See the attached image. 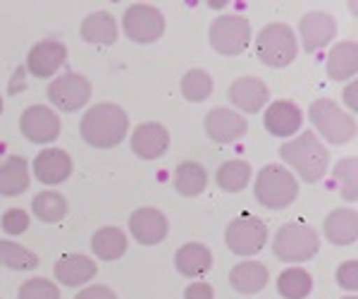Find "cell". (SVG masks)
<instances>
[{"label": "cell", "instance_id": "cell-2", "mask_svg": "<svg viewBox=\"0 0 358 299\" xmlns=\"http://www.w3.org/2000/svg\"><path fill=\"white\" fill-rule=\"evenodd\" d=\"M280 156L285 158L287 165H292L299 172L303 182L315 185L317 180H322L330 163V151L322 146V141L315 137V132L306 130L301 137L292 141H285L280 146Z\"/></svg>", "mask_w": 358, "mask_h": 299}, {"label": "cell", "instance_id": "cell-35", "mask_svg": "<svg viewBox=\"0 0 358 299\" xmlns=\"http://www.w3.org/2000/svg\"><path fill=\"white\" fill-rule=\"evenodd\" d=\"M334 177H337L339 187H342V197L349 201H356V158H344L334 168Z\"/></svg>", "mask_w": 358, "mask_h": 299}, {"label": "cell", "instance_id": "cell-28", "mask_svg": "<svg viewBox=\"0 0 358 299\" xmlns=\"http://www.w3.org/2000/svg\"><path fill=\"white\" fill-rule=\"evenodd\" d=\"M208 187V172L201 163L196 160H184L177 165L175 170V189L182 197H199Z\"/></svg>", "mask_w": 358, "mask_h": 299}, {"label": "cell", "instance_id": "cell-30", "mask_svg": "<svg viewBox=\"0 0 358 299\" xmlns=\"http://www.w3.org/2000/svg\"><path fill=\"white\" fill-rule=\"evenodd\" d=\"M313 290V278L303 268H287L277 278V292L285 299H306Z\"/></svg>", "mask_w": 358, "mask_h": 299}, {"label": "cell", "instance_id": "cell-42", "mask_svg": "<svg viewBox=\"0 0 358 299\" xmlns=\"http://www.w3.org/2000/svg\"><path fill=\"white\" fill-rule=\"evenodd\" d=\"M208 5H210V8H213V10H220V8H222V5H224V3H208Z\"/></svg>", "mask_w": 358, "mask_h": 299}, {"label": "cell", "instance_id": "cell-15", "mask_svg": "<svg viewBox=\"0 0 358 299\" xmlns=\"http://www.w3.org/2000/svg\"><path fill=\"white\" fill-rule=\"evenodd\" d=\"M67 60V48L60 41H41L27 55V70L36 79H50Z\"/></svg>", "mask_w": 358, "mask_h": 299}, {"label": "cell", "instance_id": "cell-29", "mask_svg": "<svg viewBox=\"0 0 358 299\" xmlns=\"http://www.w3.org/2000/svg\"><path fill=\"white\" fill-rule=\"evenodd\" d=\"M253 177V170L246 160H227L215 172V182L222 192H241Z\"/></svg>", "mask_w": 358, "mask_h": 299}, {"label": "cell", "instance_id": "cell-7", "mask_svg": "<svg viewBox=\"0 0 358 299\" xmlns=\"http://www.w3.org/2000/svg\"><path fill=\"white\" fill-rule=\"evenodd\" d=\"M208 39L220 55H239L251 43V25L241 15H222L210 25Z\"/></svg>", "mask_w": 358, "mask_h": 299}, {"label": "cell", "instance_id": "cell-32", "mask_svg": "<svg viewBox=\"0 0 358 299\" xmlns=\"http://www.w3.org/2000/svg\"><path fill=\"white\" fill-rule=\"evenodd\" d=\"M31 211L41 223H60L67 216V199L57 192H41L34 197Z\"/></svg>", "mask_w": 358, "mask_h": 299}, {"label": "cell", "instance_id": "cell-18", "mask_svg": "<svg viewBox=\"0 0 358 299\" xmlns=\"http://www.w3.org/2000/svg\"><path fill=\"white\" fill-rule=\"evenodd\" d=\"M227 96L239 111L258 113V111H263V106L268 103L270 89H268V84L258 77H239L229 86Z\"/></svg>", "mask_w": 358, "mask_h": 299}, {"label": "cell", "instance_id": "cell-16", "mask_svg": "<svg viewBox=\"0 0 358 299\" xmlns=\"http://www.w3.org/2000/svg\"><path fill=\"white\" fill-rule=\"evenodd\" d=\"M265 130L273 137H280V139H287V137L296 134L303 125V113L296 103L292 101H275L268 106L263 118Z\"/></svg>", "mask_w": 358, "mask_h": 299}, {"label": "cell", "instance_id": "cell-8", "mask_svg": "<svg viewBox=\"0 0 358 299\" xmlns=\"http://www.w3.org/2000/svg\"><path fill=\"white\" fill-rule=\"evenodd\" d=\"M268 239V225L261 218L239 216L224 230V244L236 256H253L265 246Z\"/></svg>", "mask_w": 358, "mask_h": 299}, {"label": "cell", "instance_id": "cell-41", "mask_svg": "<svg viewBox=\"0 0 358 299\" xmlns=\"http://www.w3.org/2000/svg\"><path fill=\"white\" fill-rule=\"evenodd\" d=\"M354 91H356V86L354 84H349V89H346V94H344V103L351 108V111H356V99H354Z\"/></svg>", "mask_w": 358, "mask_h": 299}, {"label": "cell", "instance_id": "cell-40", "mask_svg": "<svg viewBox=\"0 0 358 299\" xmlns=\"http://www.w3.org/2000/svg\"><path fill=\"white\" fill-rule=\"evenodd\" d=\"M22 74H24V70H17V72H15L13 84H10V94H17V91H20L22 86H24V84H22Z\"/></svg>", "mask_w": 358, "mask_h": 299}, {"label": "cell", "instance_id": "cell-11", "mask_svg": "<svg viewBox=\"0 0 358 299\" xmlns=\"http://www.w3.org/2000/svg\"><path fill=\"white\" fill-rule=\"evenodd\" d=\"M20 130L31 144H50L60 134V118L48 106H29L20 118Z\"/></svg>", "mask_w": 358, "mask_h": 299}, {"label": "cell", "instance_id": "cell-1", "mask_svg": "<svg viewBox=\"0 0 358 299\" xmlns=\"http://www.w3.org/2000/svg\"><path fill=\"white\" fill-rule=\"evenodd\" d=\"M82 139L94 148H113L127 137L129 118L115 103H96L82 118Z\"/></svg>", "mask_w": 358, "mask_h": 299}, {"label": "cell", "instance_id": "cell-10", "mask_svg": "<svg viewBox=\"0 0 358 299\" xmlns=\"http://www.w3.org/2000/svg\"><path fill=\"white\" fill-rule=\"evenodd\" d=\"M89 99H91V82L84 74L67 72L55 77L48 84V101L62 113L79 111V108H84L89 103Z\"/></svg>", "mask_w": 358, "mask_h": 299}, {"label": "cell", "instance_id": "cell-3", "mask_svg": "<svg viewBox=\"0 0 358 299\" xmlns=\"http://www.w3.org/2000/svg\"><path fill=\"white\" fill-rule=\"evenodd\" d=\"M256 201L265 209H287L294 204V199L299 197V182L289 170H285L282 165H265L256 177V187H253Z\"/></svg>", "mask_w": 358, "mask_h": 299}, {"label": "cell", "instance_id": "cell-43", "mask_svg": "<svg viewBox=\"0 0 358 299\" xmlns=\"http://www.w3.org/2000/svg\"><path fill=\"white\" fill-rule=\"evenodd\" d=\"M0 115H3V99H0Z\"/></svg>", "mask_w": 358, "mask_h": 299}, {"label": "cell", "instance_id": "cell-5", "mask_svg": "<svg viewBox=\"0 0 358 299\" xmlns=\"http://www.w3.org/2000/svg\"><path fill=\"white\" fill-rule=\"evenodd\" d=\"M299 53V43L294 32L282 22L265 25L256 39V55L268 67H287Z\"/></svg>", "mask_w": 358, "mask_h": 299}, {"label": "cell", "instance_id": "cell-6", "mask_svg": "<svg viewBox=\"0 0 358 299\" xmlns=\"http://www.w3.org/2000/svg\"><path fill=\"white\" fill-rule=\"evenodd\" d=\"M308 118L315 125V130L330 144H337V146L349 144L356 134L354 118L346 115L332 99H317L310 103Z\"/></svg>", "mask_w": 358, "mask_h": 299}, {"label": "cell", "instance_id": "cell-38", "mask_svg": "<svg viewBox=\"0 0 358 299\" xmlns=\"http://www.w3.org/2000/svg\"><path fill=\"white\" fill-rule=\"evenodd\" d=\"M74 299H117L115 292L106 285H94V287H84L82 292H77Z\"/></svg>", "mask_w": 358, "mask_h": 299}, {"label": "cell", "instance_id": "cell-4", "mask_svg": "<svg viewBox=\"0 0 358 299\" xmlns=\"http://www.w3.org/2000/svg\"><path fill=\"white\" fill-rule=\"evenodd\" d=\"M317 249H320V237L310 225L306 223H287L277 230L273 239V251L280 261L303 263L310 261Z\"/></svg>", "mask_w": 358, "mask_h": 299}, {"label": "cell", "instance_id": "cell-9", "mask_svg": "<svg viewBox=\"0 0 358 299\" xmlns=\"http://www.w3.org/2000/svg\"><path fill=\"white\" fill-rule=\"evenodd\" d=\"M122 27L127 39H131L134 43H153L163 36L165 17L153 5L138 3L127 8V13L122 17Z\"/></svg>", "mask_w": 358, "mask_h": 299}, {"label": "cell", "instance_id": "cell-44", "mask_svg": "<svg viewBox=\"0 0 358 299\" xmlns=\"http://www.w3.org/2000/svg\"><path fill=\"white\" fill-rule=\"evenodd\" d=\"M344 299H356V297H354V295H351V297H344Z\"/></svg>", "mask_w": 358, "mask_h": 299}, {"label": "cell", "instance_id": "cell-34", "mask_svg": "<svg viewBox=\"0 0 358 299\" xmlns=\"http://www.w3.org/2000/svg\"><path fill=\"white\" fill-rule=\"evenodd\" d=\"M20 299H60V290L48 278H31L22 283Z\"/></svg>", "mask_w": 358, "mask_h": 299}, {"label": "cell", "instance_id": "cell-23", "mask_svg": "<svg viewBox=\"0 0 358 299\" xmlns=\"http://www.w3.org/2000/svg\"><path fill=\"white\" fill-rule=\"evenodd\" d=\"M268 268H265V263L261 261H241L236 263L232 268V273H229V285L234 287L236 292H241V295H256V292H261L265 285H268Z\"/></svg>", "mask_w": 358, "mask_h": 299}, {"label": "cell", "instance_id": "cell-36", "mask_svg": "<svg viewBox=\"0 0 358 299\" xmlns=\"http://www.w3.org/2000/svg\"><path fill=\"white\" fill-rule=\"evenodd\" d=\"M3 230L8 235H22V232H27L29 230V216H27V211H22V209H8L5 211V216H3Z\"/></svg>", "mask_w": 358, "mask_h": 299}, {"label": "cell", "instance_id": "cell-20", "mask_svg": "<svg viewBox=\"0 0 358 299\" xmlns=\"http://www.w3.org/2000/svg\"><path fill=\"white\" fill-rule=\"evenodd\" d=\"M98 273L94 258L84 254H62L55 261V278L67 287H79L89 280H94Z\"/></svg>", "mask_w": 358, "mask_h": 299}, {"label": "cell", "instance_id": "cell-19", "mask_svg": "<svg viewBox=\"0 0 358 299\" xmlns=\"http://www.w3.org/2000/svg\"><path fill=\"white\" fill-rule=\"evenodd\" d=\"M34 175L43 185H60L72 175V158L62 148H43L34 158Z\"/></svg>", "mask_w": 358, "mask_h": 299}, {"label": "cell", "instance_id": "cell-12", "mask_svg": "<svg viewBox=\"0 0 358 299\" xmlns=\"http://www.w3.org/2000/svg\"><path fill=\"white\" fill-rule=\"evenodd\" d=\"M167 218L163 211L151 209V206H141L129 216V232L138 244L153 246L160 244L167 237Z\"/></svg>", "mask_w": 358, "mask_h": 299}, {"label": "cell", "instance_id": "cell-17", "mask_svg": "<svg viewBox=\"0 0 358 299\" xmlns=\"http://www.w3.org/2000/svg\"><path fill=\"white\" fill-rule=\"evenodd\" d=\"M299 32H301V39H303V48L308 50V53H315V50L325 48V46L332 41L334 34H337V25H334L332 15L313 10V13L301 17Z\"/></svg>", "mask_w": 358, "mask_h": 299}, {"label": "cell", "instance_id": "cell-26", "mask_svg": "<svg viewBox=\"0 0 358 299\" xmlns=\"http://www.w3.org/2000/svg\"><path fill=\"white\" fill-rule=\"evenodd\" d=\"M82 39L86 43L113 46L117 41V22H115V17L110 13H106V10L89 15L82 22Z\"/></svg>", "mask_w": 358, "mask_h": 299}, {"label": "cell", "instance_id": "cell-22", "mask_svg": "<svg viewBox=\"0 0 358 299\" xmlns=\"http://www.w3.org/2000/svg\"><path fill=\"white\" fill-rule=\"evenodd\" d=\"M322 232L332 244H354L358 237V216L351 209H337L322 223Z\"/></svg>", "mask_w": 358, "mask_h": 299}, {"label": "cell", "instance_id": "cell-37", "mask_svg": "<svg viewBox=\"0 0 358 299\" xmlns=\"http://www.w3.org/2000/svg\"><path fill=\"white\" fill-rule=\"evenodd\" d=\"M337 283L349 292H356L358 287V266L356 261H344L342 266L337 268Z\"/></svg>", "mask_w": 358, "mask_h": 299}, {"label": "cell", "instance_id": "cell-21", "mask_svg": "<svg viewBox=\"0 0 358 299\" xmlns=\"http://www.w3.org/2000/svg\"><path fill=\"white\" fill-rule=\"evenodd\" d=\"M175 266L184 278H201L203 273L210 271L213 266V254L206 244L201 242H189L177 249Z\"/></svg>", "mask_w": 358, "mask_h": 299}, {"label": "cell", "instance_id": "cell-13", "mask_svg": "<svg viewBox=\"0 0 358 299\" xmlns=\"http://www.w3.org/2000/svg\"><path fill=\"white\" fill-rule=\"evenodd\" d=\"M131 151L143 160H155L165 156L170 148V132L160 123H141L131 132Z\"/></svg>", "mask_w": 358, "mask_h": 299}, {"label": "cell", "instance_id": "cell-31", "mask_svg": "<svg viewBox=\"0 0 358 299\" xmlns=\"http://www.w3.org/2000/svg\"><path fill=\"white\" fill-rule=\"evenodd\" d=\"M0 266L10 271H34L38 266V256L13 239H0Z\"/></svg>", "mask_w": 358, "mask_h": 299}, {"label": "cell", "instance_id": "cell-24", "mask_svg": "<svg viewBox=\"0 0 358 299\" xmlns=\"http://www.w3.org/2000/svg\"><path fill=\"white\" fill-rule=\"evenodd\" d=\"M358 70V46L354 41L337 43L327 55V74L334 82H346Z\"/></svg>", "mask_w": 358, "mask_h": 299}, {"label": "cell", "instance_id": "cell-14", "mask_svg": "<svg viewBox=\"0 0 358 299\" xmlns=\"http://www.w3.org/2000/svg\"><path fill=\"white\" fill-rule=\"evenodd\" d=\"M248 123L229 108H213L206 115V134L215 144H232L246 134Z\"/></svg>", "mask_w": 358, "mask_h": 299}, {"label": "cell", "instance_id": "cell-39", "mask_svg": "<svg viewBox=\"0 0 358 299\" xmlns=\"http://www.w3.org/2000/svg\"><path fill=\"white\" fill-rule=\"evenodd\" d=\"M213 297H215V290L208 283H194L184 290V299H213Z\"/></svg>", "mask_w": 358, "mask_h": 299}, {"label": "cell", "instance_id": "cell-27", "mask_svg": "<svg viewBox=\"0 0 358 299\" xmlns=\"http://www.w3.org/2000/svg\"><path fill=\"white\" fill-rule=\"evenodd\" d=\"M91 249L101 261H117L127 251V235L120 228L106 225L91 237Z\"/></svg>", "mask_w": 358, "mask_h": 299}, {"label": "cell", "instance_id": "cell-25", "mask_svg": "<svg viewBox=\"0 0 358 299\" xmlns=\"http://www.w3.org/2000/svg\"><path fill=\"white\" fill-rule=\"evenodd\" d=\"M29 187L27 160L22 156H10L0 160V197H20Z\"/></svg>", "mask_w": 358, "mask_h": 299}, {"label": "cell", "instance_id": "cell-33", "mask_svg": "<svg viewBox=\"0 0 358 299\" xmlns=\"http://www.w3.org/2000/svg\"><path fill=\"white\" fill-rule=\"evenodd\" d=\"M213 94V77L203 70H189L182 77V96L192 103L206 101Z\"/></svg>", "mask_w": 358, "mask_h": 299}]
</instances>
